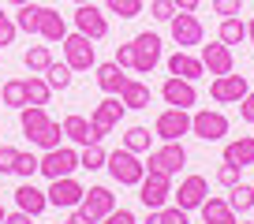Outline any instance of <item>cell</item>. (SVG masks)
Returning a JSON list of instances; mask_svg holds the SVG:
<instances>
[{
	"mask_svg": "<svg viewBox=\"0 0 254 224\" xmlns=\"http://www.w3.org/2000/svg\"><path fill=\"white\" fill-rule=\"evenodd\" d=\"M105 168H109V176L116 179L120 187H138L146 176V165L138 161V153H131L127 146H120V150L109 153V161H105Z\"/></svg>",
	"mask_w": 254,
	"mask_h": 224,
	"instance_id": "6da1fadb",
	"label": "cell"
},
{
	"mask_svg": "<svg viewBox=\"0 0 254 224\" xmlns=\"http://www.w3.org/2000/svg\"><path fill=\"white\" fill-rule=\"evenodd\" d=\"M64 45V64L71 67V71H90V67H97V53H94V41L86 38V34H67V38L60 41Z\"/></svg>",
	"mask_w": 254,
	"mask_h": 224,
	"instance_id": "7a4b0ae2",
	"label": "cell"
},
{
	"mask_svg": "<svg viewBox=\"0 0 254 224\" xmlns=\"http://www.w3.org/2000/svg\"><path fill=\"white\" fill-rule=\"evenodd\" d=\"M75 168H79V150H71V146H56V150L41 153L38 172L45 179H60V176H75Z\"/></svg>",
	"mask_w": 254,
	"mask_h": 224,
	"instance_id": "3957f363",
	"label": "cell"
},
{
	"mask_svg": "<svg viewBox=\"0 0 254 224\" xmlns=\"http://www.w3.org/2000/svg\"><path fill=\"white\" fill-rule=\"evenodd\" d=\"M124 112H127V105L120 101V94H109L101 105H97L94 112H90V131H94V138L101 142L105 135H109L112 127H116L120 120H124Z\"/></svg>",
	"mask_w": 254,
	"mask_h": 224,
	"instance_id": "277c9868",
	"label": "cell"
},
{
	"mask_svg": "<svg viewBox=\"0 0 254 224\" xmlns=\"http://www.w3.org/2000/svg\"><path fill=\"white\" fill-rule=\"evenodd\" d=\"M190 135L202 138V142H221L228 135V116L217 109H198L190 116Z\"/></svg>",
	"mask_w": 254,
	"mask_h": 224,
	"instance_id": "5b68a950",
	"label": "cell"
},
{
	"mask_svg": "<svg viewBox=\"0 0 254 224\" xmlns=\"http://www.w3.org/2000/svg\"><path fill=\"white\" fill-rule=\"evenodd\" d=\"M168 198H172V176L165 172H146L142 183H138V202L146 209H165Z\"/></svg>",
	"mask_w": 254,
	"mask_h": 224,
	"instance_id": "8992f818",
	"label": "cell"
},
{
	"mask_svg": "<svg viewBox=\"0 0 254 224\" xmlns=\"http://www.w3.org/2000/svg\"><path fill=\"white\" fill-rule=\"evenodd\" d=\"M131 49H135V67H131L135 75H150L153 67L161 64V34L142 30L135 41H131Z\"/></svg>",
	"mask_w": 254,
	"mask_h": 224,
	"instance_id": "52a82bcc",
	"label": "cell"
},
{
	"mask_svg": "<svg viewBox=\"0 0 254 224\" xmlns=\"http://www.w3.org/2000/svg\"><path fill=\"white\" fill-rule=\"evenodd\" d=\"M153 135H157L161 142H180L183 135H190V112L168 105V109L157 116V123H153Z\"/></svg>",
	"mask_w": 254,
	"mask_h": 224,
	"instance_id": "ba28073f",
	"label": "cell"
},
{
	"mask_svg": "<svg viewBox=\"0 0 254 224\" xmlns=\"http://www.w3.org/2000/svg\"><path fill=\"white\" fill-rule=\"evenodd\" d=\"M247 90H251V82H247V75H217L213 82H209V97H213L217 105H239L247 97Z\"/></svg>",
	"mask_w": 254,
	"mask_h": 224,
	"instance_id": "9c48e42d",
	"label": "cell"
},
{
	"mask_svg": "<svg viewBox=\"0 0 254 224\" xmlns=\"http://www.w3.org/2000/svg\"><path fill=\"white\" fill-rule=\"evenodd\" d=\"M75 209H79V213L86 217V221L101 224L105 217H109L112 209H116V194H112L109 187H90V191L82 194V202H79V206H75Z\"/></svg>",
	"mask_w": 254,
	"mask_h": 224,
	"instance_id": "30bf717a",
	"label": "cell"
},
{
	"mask_svg": "<svg viewBox=\"0 0 254 224\" xmlns=\"http://www.w3.org/2000/svg\"><path fill=\"white\" fill-rule=\"evenodd\" d=\"M49 206L56 209H75L82 202V194H86V187L79 183L75 176H60V179H49Z\"/></svg>",
	"mask_w": 254,
	"mask_h": 224,
	"instance_id": "8fae6325",
	"label": "cell"
},
{
	"mask_svg": "<svg viewBox=\"0 0 254 224\" xmlns=\"http://www.w3.org/2000/svg\"><path fill=\"white\" fill-rule=\"evenodd\" d=\"M75 30L86 34L90 41H101L109 38V19L97 4H75Z\"/></svg>",
	"mask_w": 254,
	"mask_h": 224,
	"instance_id": "7c38bea8",
	"label": "cell"
},
{
	"mask_svg": "<svg viewBox=\"0 0 254 224\" xmlns=\"http://www.w3.org/2000/svg\"><path fill=\"white\" fill-rule=\"evenodd\" d=\"M183 165H187V150H183V142H165L161 150H150V165H146V172L176 176Z\"/></svg>",
	"mask_w": 254,
	"mask_h": 224,
	"instance_id": "4fadbf2b",
	"label": "cell"
},
{
	"mask_svg": "<svg viewBox=\"0 0 254 224\" xmlns=\"http://www.w3.org/2000/svg\"><path fill=\"white\" fill-rule=\"evenodd\" d=\"M168 30H172V41H176L180 49L202 45V34H206L194 11H176V15H172V23H168Z\"/></svg>",
	"mask_w": 254,
	"mask_h": 224,
	"instance_id": "5bb4252c",
	"label": "cell"
},
{
	"mask_svg": "<svg viewBox=\"0 0 254 224\" xmlns=\"http://www.w3.org/2000/svg\"><path fill=\"white\" fill-rule=\"evenodd\" d=\"M161 97H165V105H172V109H194V101H198V90H194V82L190 79H176V75H168L165 86H161Z\"/></svg>",
	"mask_w": 254,
	"mask_h": 224,
	"instance_id": "9a60e30c",
	"label": "cell"
},
{
	"mask_svg": "<svg viewBox=\"0 0 254 224\" xmlns=\"http://www.w3.org/2000/svg\"><path fill=\"white\" fill-rule=\"evenodd\" d=\"M172 198H176V206L187 209V213L202 209V202L209 198V183H206V176H187V179L180 183V191H172Z\"/></svg>",
	"mask_w": 254,
	"mask_h": 224,
	"instance_id": "2e32d148",
	"label": "cell"
},
{
	"mask_svg": "<svg viewBox=\"0 0 254 224\" xmlns=\"http://www.w3.org/2000/svg\"><path fill=\"white\" fill-rule=\"evenodd\" d=\"M202 64H206V71L213 75H228V71H236V56H232V49L224 45L221 38L217 41H209V45H202V56H198Z\"/></svg>",
	"mask_w": 254,
	"mask_h": 224,
	"instance_id": "e0dca14e",
	"label": "cell"
},
{
	"mask_svg": "<svg viewBox=\"0 0 254 224\" xmlns=\"http://www.w3.org/2000/svg\"><path fill=\"white\" fill-rule=\"evenodd\" d=\"M15 206L23 209V213H30V217H41L49 209V194L41 191V187H34L30 179H23V183L15 187Z\"/></svg>",
	"mask_w": 254,
	"mask_h": 224,
	"instance_id": "ac0fdd59",
	"label": "cell"
},
{
	"mask_svg": "<svg viewBox=\"0 0 254 224\" xmlns=\"http://www.w3.org/2000/svg\"><path fill=\"white\" fill-rule=\"evenodd\" d=\"M168 75H176V79H202V75H206V64H202L198 56H190V53H172L168 56Z\"/></svg>",
	"mask_w": 254,
	"mask_h": 224,
	"instance_id": "d6986e66",
	"label": "cell"
},
{
	"mask_svg": "<svg viewBox=\"0 0 254 224\" xmlns=\"http://www.w3.org/2000/svg\"><path fill=\"white\" fill-rule=\"evenodd\" d=\"M224 165L236 168H254V135H239L224 146Z\"/></svg>",
	"mask_w": 254,
	"mask_h": 224,
	"instance_id": "ffe728a7",
	"label": "cell"
},
{
	"mask_svg": "<svg viewBox=\"0 0 254 224\" xmlns=\"http://www.w3.org/2000/svg\"><path fill=\"white\" fill-rule=\"evenodd\" d=\"M198 213H202V224H239V213L228 206V198H213L209 194Z\"/></svg>",
	"mask_w": 254,
	"mask_h": 224,
	"instance_id": "44dd1931",
	"label": "cell"
},
{
	"mask_svg": "<svg viewBox=\"0 0 254 224\" xmlns=\"http://www.w3.org/2000/svg\"><path fill=\"white\" fill-rule=\"evenodd\" d=\"M94 75H97V86H101L105 94H120V90L127 86V79H131V75H124V67H120L116 60H109V64H97Z\"/></svg>",
	"mask_w": 254,
	"mask_h": 224,
	"instance_id": "7402d4cb",
	"label": "cell"
},
{
	"mask_svg": "<svg viewBox=\"0 0 254 224\" xmlns=\"http://www.w3.org/2000/svg\"><path fill=\"white\" fill-rule=\"evenodd\" d=\"M49 123V112H45V105H26V109H19V127H23V135L30 138H38L41 135V127Z\"/></svg>",
	"mask_w": 254,
	"mask_h": 224,
	"instance_id": "603a6c76",
	"label": "cell"
},
{
	"mask_svg": "<svg viewBox=\"0 0 254 224\" xmlns=\"http://www.w3.org/2000/svg\"><path fill=\"white\" fill-rule=\"evenodd\" d=\"M41 38L49 41V45H60L64 38H67V19L60 15L56 8H45V15H41Z\"/></svg>",
	"mask_w": 254,
	"mask_h": 224,
	"instance_id": "cb8c5ba5",
	"label": "cell"
},
{
	"mask_svg": "<svg viewBox=\"0 0 254 224\" xmlns=\"http://www.w3.org/2000/svg\"><path fill=\"white\" fill-rule=\"evenodd\" d=\"M64 138H71L75 146H90V142H97L94 131H90V120H86V116H79V112L64 116Z\"/></svg>",
	"mask_w": 254,
	"mask_h": 224,
	"instance_id": "d4e9b609",
	"label": "cell"
},
{
	"mask_svg": "<svg viewBox=\"0 0 254 224\" xmlns=\"http://www.w3.org/2000/svg\"><path fill=\"white\" fill-rule=\"evenodd\" d=\"M150 86H146L142 79H127V86L120 90V101L127 105V109H150Z\"/></svg>",
	"mask_w": 254,
	"mask_h": 224,
	"instance_id": "484cf974",
	"label": "cell"
},
{
	"mask_svg": "<svg viewBox=\"0 0 254 224\" xmlns=\"http://www.w3.org/2000/svg\"><path fill=\"white\" fill-rule=\"evenodd\" d=\"M41 15H45V8L34 4V0H26V4H19V11H15V26L23 34H38L41 30Z\"/></svg>",
	"mask_w": 254,
	"mask_h": 224,
	"instance_id": "4316f807",
	"label": "cell"
},
{
	"mask_svg": "<svg viewBox=\"0 0 254 224\" xmlns=\"http://www.w3.org/2000/svg\"><path fill=\"white\" fill-rule=\"evenodd\" d=\"M0 101H4V105H8V109H26V105H30V101H26V79H8V82H4V86H0Z\"/></svg>",
	"mask_w": 254,
	"mask_h": 224,
	"instance_id": "83f0119b",
	"label": "cell"
},
{
	"mask_svg": "<svg viewBox=\"0 0 254 224\" xmlns=\"http://www.w3.org/2000/svg\"><path fill=\"white\" fill-rule=\"evenodd\" d=\"M217 38H221L228 49H232V45H243V41H247V23H243L239 15L221 19V30H217Z\"/></svg>",
	"mask_w": 254,
	"mask_h": 224,
	"instance_id": "f1b7e54d",
	"label": "cell"
},
{
	"mask_svg": "<svg viewBox=\"0 0 254 224\" xmlns=\"http://www.w3.org/2000/svg\"><path fill=\"white\" fill-rule=\"evenodd\" d=\"M228 206L236 209V213H251L254 209V187L243 183V179H239L236 187H228Z\"/></svg>",
	"mask_w": 254,
	"mask_h": 224,
	"instance_id": "f546056e",
	"label": "cell"
},
{
	"mask_svg": "<svg viewBox=\"0 0 254 224\" xmlns=\"http://www.w3.org/2000/svg\"><path fill=\"white\" fill-rule=\"evenodd\" d=\"M23 64L30 67V75H45V67L53 64V53H49V45H30L23 53Z\"/></svg>",
	"mask_w": 254,
	"mask_h": 224,
	"instance_id": "4dcf8cb0",
	"label": "cell"
},
{
	"mask_svg": "<svg viewBox=\"0 0 254 224\" xmlns=\"http://www.w3.org/2000/svg\"><path fill=\"white\" fill-rule=\"evenodd\" d=\"M105 161H109V153L101 150V142L82 146V153H79V168H86V172H97V168H105Z\"/></svg>",
	"mask_w": 254,
	"mask_h": 224,
	"instance_id": "1f68e13d",
	"label": "cell"
},
{
	"mask_svg": "<svg viewBox=\"0 0 254 224\" xmlns=\"http://www.w3.org/2000/svg\"><path fill=\"white\" fill-rule=\"evenodd\" d=\"M150 142H153L150 127H127V135H124V146L131 153H150Z\"/></svg>",
	"mask_w": 254,
	"mask_h": 224,
	"instance_id": "d6a6232c",
	"label": "cell"
},
{
	"mask_svg": "<svg viewBox=\"0 0 254 224\" xmlns=\"http://www.w3.org/2000/svg\"><path fill=\"white\" fill-rule=\"evenodd\" d=\"M49 97H53V86H49L41 75H30V79H26V101L30 105H49Z\"/></svg>",
	"mask_w": 254,
	"mask_h": 224,
	"instance_id": "836d02e7",
	"label": "cell"
},
{
	"mask_svg": "<svg viewBox=\"0 0 254 224\" xmlns=\"http://www.w3.org/2000/svg\"><path fill=\"white\" fill-rule=\"evenodd\" d=\"M105 8H109V15H120V19H138L142 15V0H105Z\"/></svg>",
	"mask_w": 254,
	"mask_h": 224,
	"instance_id": "e575fe53",
	"label": "cell"
},
{
	"mask_svg": "<svg viewBox=\"0 0 254 224\" xmlns=\"http://www.w3.org/2000/svg\"><path fill=\"white\" fill-rule=\"evenodd\" d=\"M71 75H75L71 67H67V64H56V60L45 67V82L53 90H67V86H71Z\"/></svg>",
	"mask_w": 254,
	"mask_h": 224,
	"instance_id": "d590c367",
	"label": "cell"
},
{
	"mask_svg": "<svg viewBox=\"0 0 254 224\" xmlns=\"http://www.w3.org/2000/svg\"><path fill=\"white\" fill-rule=\"evenodd\" d=\"M60 138H64V123L49 120L45 127H41V135L34 138V146H41V150H56V146H60Z\"/></svg>",
	"mask_w": 254,
	"mask_h": 224,
	"instance_id": "8d00e7d4",
	"label": "cell"
},
{
	"mask_svg": "<svg viewBox=\"0 0 254 224\" xmlns=\"http://www.w3.org/2000/svg\"><path fill=\"white\" fill-rule=\"evenodd\" d=\"M38 165H41L38 153H19V157H15V172H11V176H19V179H34V176H38Z\"/></svg>",
	"mask_w": 254,
	"mask_h": 224,
	"instance_id": "74e56055",
	"label": "cell"
},
{
	"mask_svg": "<svg viewBox=\"0 0 254 224\" xmlns=\"http://www.w3.org/2000/svg\"><path fill=\"white\" fill-rule=\"evenodd\" d=\"M176 11H180V8H176L172 0H150V15L157 19V23H172Z\"/></svg>",
	"mask_w": 254,
	"mask_h": 224,
	"instance_id": "f35d334b",
	"label": "cell"
},
{
	"mask_svg": "<svg viewBox=\"0 0 254 224\" xmlns=\"http://www.w3.org/2000/svg\"><path fill=\"white\" fill-rule=\"evenodd\" d=\"M157 221L161 224H190V213L180 206H165V209H157Z\"/></svg>",
	"mask_w": 254,
	"mask_h": 224,
	"instance_id": "ab89813d",
	"label": "cell"
},
{
	"mask_svg": "<svg viewBox=\"0 0 254 224\" xmlns=\"http://www.w3.org/2000/svg\"><path fill=\"white\" fill-rule=\"evenodd\" d=\"M15 34H19L15 19H11V15H4V11H0V49H4V45H11V41H15Z\"/></svg>",
	"mask_w": 254,
	"mask_h": 224,
	"instance_id": "60d3db41",
	"label": "cell"
},
{
	"mask_svg": "<svg viewBox=\"0 0 254 224\" xmlns=\"http://www.w3.org/2000/svg\"><path fill=\"white\" fill-rule=\"evenodd\" d=\"M15 157H19L15 146H0V176H11V172H15Z\"/></svg>",
	"mask_w": 254,
	"mask_h": 224,
	"instance_id": "b9f144b4",
	"label": "cell"
},
{
	"mask_svg": "<svg viewBox=\"0 0 254 224\" xmlns=\"http://www.w3.org/2000/svg\"><path fill=\"white\" fill-rule=\"evenodd\" d=\"M213 11L221 19H232V15H239L243 11V0H213Z\"/></svg>",
	"mask_w": 254,
	"mask_h": 224,
	"instance_id": "7bdbcfd3",
	"label": "cell"
},
{
	"mask_svg": "<svg viewBox=\"0 0 254 224\" xmlns=\"http://www.w3.org/2000/svg\"><path fill=\"white\" fill-rule=\"evenodd\" d=\"M239 172H243V168L221 165V168H217V183H221V187H236V183H239Z\"/></svg>",
	"mask_w": 254,
	"mask_h": 224,
	"instance_id": "ee69618b",
	"label": "cell"
},
{
	"mask_svg": "<svg viewBox=\"0 0 254 224\" xmlns=\"http://www.w3.org/2000/svg\"><path fill=\"white\" fill-rule=\"evenodd\" d=\"M101 224H138V221H135V213H131V209H124V206H120V209H112V213L105 217Z\"/></svg>",
	"mask_w": 254,
	"mask_h": 224,
	"instance_id": "f6af8a7d",
	"label": "cell"
},
{
	"mask_svg": "<svg viewBox=\"0 0 254 224\" xmlns=\"http://www.w3.org/2000/svg\"><path fill=\"white\" fill-rule=\"evenodd\" d=\"M116 64L124 67V71H127V67H135V49H131V45H116Z\"/></svg>",
	"mask_w": 254,
	"mask_h": 224,
	"instance_id": "bcb514c9",
	"label": "cell"
},
{
	"mask_svg": "<svg viewBox=\"0 0 254 224\" xmlns=\"http://www.w3.org/2000/svg\"><path fill=\"white\" fill-rule=\"evenodd\" d=\"M239 116H243V123H254V90H247V97L239 101Z\"/></svg>",
	"mask_w": 254,
	"mask_h": 224,
	"instance_id": "7dc6e473",
	"label": "cell"
},
{
	"mask_svg": "<svg viewBox=\"0 0 254 224\" xmlns=\"http://www.w3.org/2000/svg\"><path fill=\"white\" fill-rule=\"evenodd\" d=\"M4 224H30V213H23V209H19V213H8Z\"/></svg>",
	"mask_w": 254,
	"mask_h": 224,
	"instance_id": "c3c4849f",
	"label": "cell"
},
{
	"mask_svg": "<svg viewBox=\"0 0 254 224\" xmlns=\"http://www.w3.org/2000/svg\"><path fill=\"white\" fill-rule=\"evenodd\" d=\"M172 4H176L180 11H198V4H202V0H172Z\"/></svg>",
	"mask_w": 254,
	"mask_h": 224,
	"instance_id": "681fc988",
	"label": "cell"
},
{
	"mask_svg": "<svg viewBox=\"0 0 254 224\" xmlns=\"http://www.w3.org/2000/svg\"><path fill=\"white\" fill-rule=\"evenodd\" d=\"M67 224H94V221H86V217H82V213H79V209H75V213H71V217H67Z\"/></svg>",
	"mask_w": 254,
	"mask_h": 224,
	"instance_id": "f907efd6",
	"label": "cell"
},
{
	"mask_svg": "<svg viewBox=\"0 0 254 224\" xmlns=\"http://www.w3.org/2000/svg\"><path fill=\"white\" fill-rule=\"evenodd\" d=\"M247 41H251V49H254V19L247 23Z\"/></svg>",
	"mask_w": 254,
	"mask_h": 224,
	"instance_id": "816d5d0a",
	"label": "cell"
},
{
	"mask_svg": "<svg viewBox=\"0 0 254 224\" xmlns=\"http://www.w3.org/2000/svg\"><path fill=\"white\" fill-rule=\"evenodd\" d=\"M146 224H161V221H157V209H150V217H146Z\"/></svg>",
	"mask_w": 254,
	"mask_h": 224,
	"instance_id": "f5cc1de1",
	"label": "cell"
},
{
	"mask_svg": "<svg viewBox=\"0 0 254 224\" xmlns=\"http://www.w3.org/2000/svg\"><path fill=\"white\" fill-rule=\"evenodd\" d=\"M4 217H8V209H4V206H0V224H4Z\"/></svg>",
	"mask_w": 254,
	"mask_h": 224,
	"instance_id": "db71d44e",
	"label": "cell"
},
{
	"mask_svg": "<svg viewBox=\"0 0 254 224\" xmlns=\"http://www.w3.org/2000/svg\"><path fill=\"white\" fill-rule=\"evenodd\" d=\"M71 4H90V0H71Z\"/></svg>",
	"mask_w": 254,
	"mask_h": 224,
	"instance_id": "11a10c76",
	"label": "cell"
},
{
	"mask_svg": "<svg viewBox=\"0 0 254 224\" xmlns=\"http://www.w3.org/2000/svg\"><path fill=\"white\" fill-rule=\"evenodd\" d=\"M11 4H15V8H19V4H26V0H11Z\"/></svg>",
	"mask_w": 254,
	"mask_h": 224,
	"instance_id": "9f6ffc18",
	"label": "cell"
},
{
	"mask_svg": "<svg viewBox=\"0 0 254 224\" xmlns=\"http://www.w3.org/2000/svg\"><path fill=\"white\" fill-rule=\"evenodd\" d=\"M239 224H251V221H239Z\"/></svg>",
	"mask_w": 254,
	"mask_h": 224,
	"instance_id": "6f0895ef",
	"label": "cell"
},
{
	"mask_svg": "<svg viewBox=\"0 0 254 224\" xmlns=\"http://www.w3.org/2000/svg\"><path fill=\"white\" fill-rule=\"evenodd\" d=\"M64 224H67V221H64Z\"/></svg>",
	"mask_w": 254,
	"mask_h": 224,
	"instance_id": "680465c9",
	"label": "cell"
}]
</instances>
